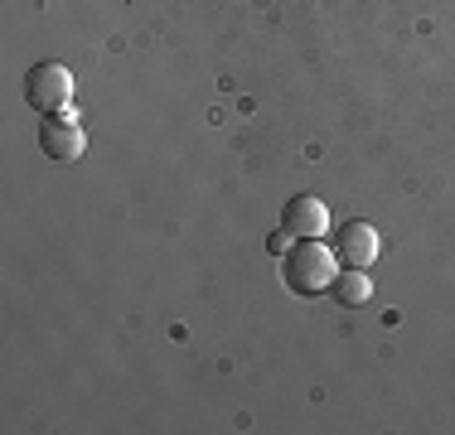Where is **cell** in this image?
Segmentation results:
<instances>
[{"label":"cell","mask_w":455,"mask_h":435,"mask_svg":"<svg viewBox=\"0 0 455 435\" xmlns=\"http://www.w3.org/2000/svg\"><path fill=\"white\" fill-rule=\"evenodd\" d=\"M281 276H286V286L296 290V296H320V290H330L334 276H339V257H334L320 237H296L286 261H281Z\"/></svg>","instance_id":"6da1fadb"},{"label":"cell","mask_w":455,"mask_h":435,"mask_svg":"<svg viewBox=\"0 0 455 435\" xmlns=\"http://www.w3.org/2000/svg\"><path fill=\"white\" fill-rule=\"evenodd\" d=\"M378 252H383V237H378L373 223H344L339 237H334V257H339L344 266L368 271L378 261Z\"/></svg>","instance_id":"277c9868"},{"label":"cell","mask_w":455,"mask_h":435,"mask_svg":"<svg viewBox=\"0 0 455 435\" xmlns=\"http://www.w3.org/2000/svg\"><path fill=\"white\" fill-rule=\"evenodd\" d=\"M25 102L35 107V112H68V102H73V73L63 68V63H35L29 68V78H25Z\"/></svg>","instance_id":"7a4b0ae2"},{"label":"cell","mask_w":455,"mask_h":435,"mask_svg":"<svg viewBox=\"0 0 455 435\" xmlns=\"http://www.w3.org/2000/svg\"><path fill=\"white\" fill-rule=\"evenodd\" d=\"M281 227L291 237H320V233H330V209H324L315 194H296L281 209Z\"/></svg>","instance_id":"5b68a950"},{"label":"cell","mask_w":455,"mask_h":435,"mask_svg":"<svg viewBox=\"0 0 455 435\" xmlns=\"http://www.w3.org/2000/svg\"><path fill=\"white\" fill-rule=\"evenodd\" d=\"M39 150H44L53 165H68V160H78L83 150H88V130L78 126L73 107H68V112L44 116V126H39Z\"/></svg>","instance_id":"3957f363"},{"label":"cell","mask_w":455,"mask_h":435,"mask_svg":"<svg viewBox=\"0 0 455 435\" xmlns=\"http://www.w3.org/2000/svg\"><path fill=\"white\" fill-rule=\"evenodd\" d=\"M334 300H339V304H363L368 296H373V286H368V276H363V271L359 266H349V271H339V276H334Z\"/></svg>","instance_id":"8992f818"}]
</instances>
